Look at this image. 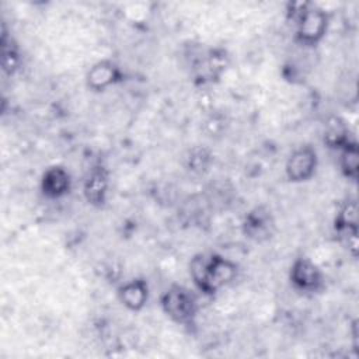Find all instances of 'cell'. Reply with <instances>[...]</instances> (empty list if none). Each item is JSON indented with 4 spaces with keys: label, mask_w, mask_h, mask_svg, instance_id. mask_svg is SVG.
Masks as SVG:
<instances>
[{
    "label": "cell",
    "mask_w": 359,
    "mask_h": 359,
    "mask_svg": "<svg viewBox=\"0 0 359 359\" xmlns=\"http://www.w3.org/2000/svg\"><path fill=\"white\" fill-rule=\"evenodd\" d=\"M160 304L167 317L178 324H191L198 313V300L185 286H170L160 299Z\"/></svg>",
    "instance_id": "obj_2"
},
{
    "label": "cell",
    "mask_w": 359,
    "mask_h": 359,
    "mask_svg": "<svg viewBox=\"0 0 359 359\" xmlns=\"http://www.w3.org/2000/svg\"><path fill=\"white\" fill-rule=\"evenodd\" d=\"M294 13L296 38L303 45H316L327 31V14L313 4H299Z\"/></svg>",
    "instance_id": "obj_3"
},
{
    "label": "cell",
    "mask_w": 359,
    "mask_h": 359,
    "mask_svg": "<svg viewBox=\"0 0 359 359\" xmlns=\"http://www.w3.org/2000/svg\"><path fill=\"white\" fill-rule=\"evenodd\" d=\"M72 187V178L66 168L60 165L49 167L41 180V189L46 198L57 199L69 194Z\"/></svg>",
    "instance_id": "obj_8"
},
{
    "label": "cell",
    "mask_w": 359,
    "mask_h": 359,
    "mask_svg": "<svg viewBox=\"0 0 359 359\" xmlns=\"http://www.w3.org/2000/svg\"><path fill=\"white\" fill-rule=\"evenodd\" d=\"M275 229V222L271 212L262 206L250 210L243 222L244 234L255 241L268 240Z\"/></svg>",
    "instance_id": "obj_7"
},
{
    "label": "cell",
    "mask_w": 359,
    "mask_h": 359,
    "mask_svg": "<svg viewBox=\"0 0 359 359\" xmlns=\"http://www.w3.org/2000/svg\"><path fill=\"white\" fill-rule=\"evenodd\" d=\"M335 230L341 240L348 245V250L356 255L358 247V205L356 202H345L337 213L335 217Z\"/></svg>",
    "instance_id": "obj_6"
},
{
    "label": "cell",
    "mask_w": 359,
    "mask_h": 359,
    "mask_svg": "<svg viewBox=\"0 0 359 359\" xmlns=\"http://www.w3.org/2000/svg\"><path fill=\"white\" fill-rule=\"evenodd\" d=\"M121 80L119 69L109 60L95 63L87 73V84L95 91H102Z\"/></svg>",
    "instance_id": "obj_9"
},
{
    "label": "cell",
    "mask_w": 359,
    "mask_h": 359,
    "mask_svg": "<svg viewBox=\"0 0 359 359\" xmlns=\"http://www.w3.org/2000/svg\"><path fill=\"white\" fill-rule=\"evenodd\" d=\"M118 297L126 309L132 311L142 310L149 297V287L146 280L133 279L123 283L118 290Z\"/></svg>",
    "instance_id": "obj_10"
},
{
    "label": "cell",
    "mask_w": 359,
    "mask_h": 359,
    "mask_svg": "<svg viewBox=\"0 0 359 359\" xmlns=\"http://www.w3.org/2000/svg\"><path fill=\"white\" fill-rule=\"evenodd\" d=\"M108 172L105 171V168H94L84 184V196L87 202L94 206L104 205L108 194Z\"/></svg>",
    "instance_id": "obj_11"
},
{
    "label": "cell",
    "mask_w": 359,
    "mask_h": 359,
    "mask_svg": "<svg viewBox=\"0 0 359 359\" xmlns=\"http://www.w3.org/2000/svg\"><path fill=\"white\" fill-rule=\"evenodd\" d=\"M290 282L300 292L314 293L323 286V272L311 259L297 258L290 268Z\"/></svg>",
    "instance_id": "obj_5"
},
{
    "label": "cell",
    "mask_w": 359,
    "mask_h": 359,
    "mask_svg": "<svg viewBox=\"0 0 359 359\" xmlns=\"http://www.w3.org/2000/svg\"><path fill=\"white\" fill-rule=\"evenodd\" d=\"M317 151L306 144L296 149L286 161V175L292 182H303L310 180L317 168Z\"/></svg>",
    "instance_id": "obj_4"
},
{
    "label": "cell",
    "mask_w": 359,
    "mask_h": 359,
    "mask_svg": "<svg viewBox=\"0 0 359 359\" xmlns=\"http://www.w3.org/2000/svg\"><path fill=\"white\" fill-rule=\"evenodd\" d=\"M18 60L17 49L13 45L8 48L7 43L3 42V69L8 73H13L18 66Z\"/></svg>",
    "instance_id": "obj_14"
},
{
    "label": "cell",
    "mask_w": 359,
    "mask_h": 359,
    "mask_svg": "<svg viewBox=\"0 0 359 359\" xmlns=\"http://www.w3.org/2000/svg\"><path fill=\"white\" fill-rule=\"evenodd\" d=\"M341 170L345 177L355 181L358 178V168H359V151L356 142H352L346 146H344L341 150Z\"/></svg>",
    "instance_id": "obj_13"
},
{
    "label": "cell",
    "mask_w": 359,
    "mask_h": 359,
    "mask_svg": "<svg viewBox=\"0 0 359 359\" xmlns=\"http://www.w3.org/2000/svg\"><path fill=\"white\" fill-rule=\"evenodd\" d=\"M325 143L337 150H341L344 146L355 142L349 136V129L348 126L339 119V118H332L325 128V135H324Z\"/></svg>",
    "instance_id": "obj_12"
},
{
    "label": "cell",
    "mask_w": 359,
    "mask_h": 359,
    "mask_svg": "<svg viewBox=\"0 0 359 359\" xmlns=\"http://www.w3.org/2000/svg\"><path fill=\"white\" fill-rule=\"evenodd\" d=\"M189 273L199 292L213 294L234 280L237 265L217 254H198L191 259Z\"/></svg>",
    "instance_id": "obj_1"
}]
</instances>
